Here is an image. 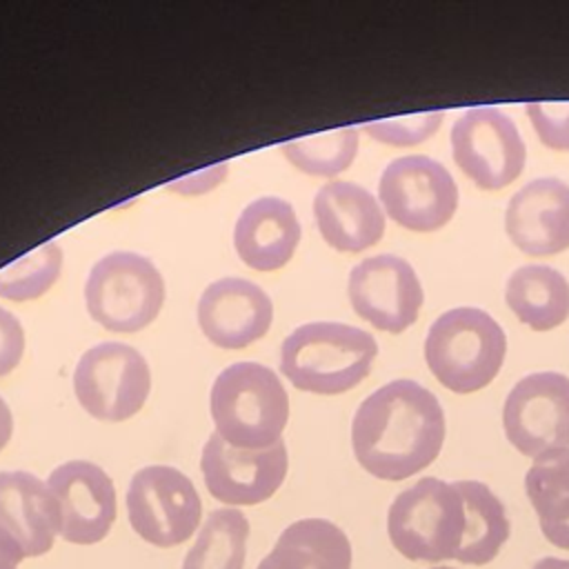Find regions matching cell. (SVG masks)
Returning <instances> with one entry per match:
<instances>
[{
  "mask_svg": "<svg viewBox=\"0 0 569 569\" xmlns=\"http://www.w3.org/2000/svg\"><path fill=\"white\" fill-rule=\"evenodd\" d=\"M445 442L438 398L416 380H391L367 396L351 422L358 465L380 480H405L427 469Z\"/></svg>",
  "mask_w": 569,
  "mask_h": 569,
  "instance_id": "6da1fadb",
  "label": "cell"
},
{
  "mask_svg": "<svg viewBox=\"0 0 569 569\" xmlns=\"http://www.w3.org/2000/svg\"><path fill=\"white\" fill-rule=\"evenodd\" d=\"M378 356L376 338L358 327L318 320L282 342L280 371L300 391L336 396L362 382Z\"/></svg>",
  "mask_w": 569,
  "mask_h": 569,
  "instance_id": "7a4b0ae2",
  "label": "cell"
},
{
  "mask_svg": "<svg viewBox=\"0 0 569 569\" xmlns=\"http://www.w3.org/2000/svg\"><path fill=\"white\" fill-rule=\"evenodd\" d=\"M216 433L238 449H267L282 440L289 396L278 373L258 362H236L211 387Z\"/></svg>",
  "mask_w": 569,
  "mask_h": 569,
  "instance_id": "3957f363",
  "label": "cell"
},
{
  "mask_svg": "<svg viewBox=\"0 0 569 569\" xmlns=\"http://www.w3.org/2000/svg\"><path fill=\"white\" fill-rule=\"evenodd\" d=\"M507 353L502 327L478 307L440 313L425 338V360L436 380L456 393L487 387Z\"/></svg>",
  "mask_w": 569,
  "mask_h": 569,
  "instance_id": "277c9868",
  "label": "cell"
},
{
  "mask_svg": "<svg viewBox=\"0 0 569 569\" xmlns=\"http://www.w3.org/2000/svg\"><path fill=\"white\" fill-rule=\"evenodd\" d=\"M467 527L465 498L456 482L422 478L400 491L387 513L393 549L407 560H456Z\"/></svg>",
  "mask_w": 569,
  "mask_h": 569,
  "instance_id": "5b68a950",
  "label": "cell"
},
{
  "mask_svg": "<svg viewBox=\"0 0 569 569\" xmlns=\"http://www.w3.org/2000/svg\"><path fill=\"white\" fill-rule=\"evenodd\" d=\"M89 316L109 331L133 333L151 325L164 302V280L158 267L133 251H111L87 278Z\"/></svg>",
  "mask_w": 569,
  "mask_h": 569,
  "instance_id": "8992f818",
  "label": "cell"
},
{
  "mask_svg": "<svg viewBox=\"0 0 569 569\" xmlns=\"http://www.w3.org/2000/svg\"><path fill=\"white\" fill-rule=\"evenodd\" d=\"M131 529L153 547L187 542L202 520V500L180 469L149 465L133 473L127 489Z\"/></svg>",
  "mask_w": 569,
  "mask_h": 569,
  "instance_id": "52a82bcc",
  "label": "cell"
},
{
  "mask_svg": "<svg viewBox=\"0 0 569 569\" xmlns=\"http://www.w3.org/2000/svg\"><path fill=\"white\" fill-rule=\"evenodd\" d=\"M73 391L89 416L122 422L147 402L151 371L138 349L124 342H100L80 356L73 371Z\"/></svg>",
  "mask_w": 569,
  "mask_h": 569,
  "instance_id": "ba28073f",
  "label": "cell"
},
{
  "mask_svg": "<svg viewBox=\"0 0 569 569\" xmlns=\"http://www.w3.org/2000/svg\"><path fill=\"white\" fill-rule=\"evenodd\" d=\"M378 196L393 222L418 233L445 227L458 209V187L451 173L420 153L391 160L380 176Z\"/></svg>",
  "mask_w": 569,
  "mask_h": 569,
  "instance_id": "9c48e42d",
  "label": "cell"
},
{
  "mask_svg": "<svg viewBox=\"0 0 569 569\" xmlns=\"http://www.w3.org/2000/svg\"><path fill=\"white\" fill-rule=\"evenodd\" d=\"M451 151L458 169L485 191L511 184L527 160L516 122L496 107L467 109L451 129Z\"/></svg>",
  "mask_w": 569,
  "mask_h": 569,
  "instance_id": "30bf717a",
  "label": "cell"
},
{
  "mask_svg": "<svg viewBox=\"0 0 569 569\" xmlns=\"http://www.w3.org/2000/svg\"><path fill=\"white\" fill-rule=\"evenodd\" d=\"M507 440L533 460L569 449V378L556 371L529 373L505 400Z\"/></svg>",
  "mask_w": 569,
  "mask_h": 569,
  "instance_id": "8fae6325",
  "label": "cell"
},
{
  "mask_svg": "<svg viewBox=\"0 0 569 569\" xmlns=\"http://www.w3.org/2000/svg\"><path fill=\"white\" fill-rule=\"evenodd\" d=\"M287 467L289 458L282 440L267 449H238L216 431L200 456L207 491L229 507H251L269 500L284 482Z\"/></svg>",
  "mask_w": 569,
  "mask_h": 569,
  "instance_id": "7c38bea8",
  "label": "cell"
},
{
  "mask_svg": "<svg viewBox=\"0 0 569 569\" xmlns=\"http://www.w3.org/2000/svg\"><path fill=\"white\" fill-rule=\"evenodd\" d=\"M347 293L353 311L387 333H402L411 327L425 300L413 267L391 253L358 262L349 273Z\"/></svg>",
  "mask_w": 569,
  "mask_h": 569,
  "instance_id": "4fadbf2b",
  "label": "cell"
},
{
  "mask_svg": "<svg viewBox=\"0 0 569 569\" xmlns=\"http://www.w3.org/2000/svg\"><path fill=\"white\" fill-rule=\"evenodd\" d=\"M58 511V533L71 545H96L111 531L118 513L113 480L89 460H69L49 473Z\"/></svg>",
  "mask_w": 569,
  "mask_h": 569,
  "instance_id": "5bb4252c",
  "label": "cell"
},
{
  "mask_svg": "<svg viewBox=\"0 0 569 569\" xmlns=\"http://www.w3.org/2000/svg\"><path fill=\"white\" fill-rule=\"evenodd\" d=\"M273 320L271 298L247 278H220L198 300L204 338L222 349H244L260 340Z\"/></svg>",
  "mask_w": 569,
  "mask_h": 569,
  "instance_id": "9a60e30c",
  "label": "cell"
},
{
  "mask_svg": "<svg viewBox=\"0 0 569 569\" xmlns=\"http://www.w3.org/2000/svg\"><path fill=\"white\" fill-rule=\"evenodd\" d=\"M505 231L527 256H553L569 249V184L558 178L527 182L507 204Z\"/></svg>",
  "mask_w": 569,
  "mask_h": 569,
  "instance_id": "2e32d148",
  "label": "cell"
},
{
  "mask_svg": "<svg viewBox=\"0 0 569 569\" xmlns=\"http://www.w3.org/2000/svg\"><path fill=\"white\" fill-rule=\"evenodd\" d=\"M313 218L322 240L336 251L358 253L385 233V211L376 196L347 180H331L318 189Z\"/></svg>",
  "mask_w": 569,
  "mask_h": 569,
  "instance_id": "e0dca14e",
  "label": "cell"
},
{
  "mask_svg": "<svg viewBox=\"0 0 569 569\" xmlns=\"http://www.w3.org/2000/svg\"><path fill=\"white\" fill-rule=\"evenodd\" d=\"M0 527L27 558L51 551L60 529V511L51 489L29 471H0Z\"/></svg>",
  "mask_w": 569,
  "mask_h": 569,
  "instance_id": "ac0fdd59",
  "label": "cell"
},
{
  "mask_svg": "<svg viewBox=\"0 0 569 569\" xmlns=\"http://www.w3.org/2000/svg\"><path fill=\"white\" fill-rule=\"evenodd\" d=\"M300 242V222L293 207L276 196L249 202L233 227V244L240 260L256 271L284 267Z\"/></svg>",
  "mask_w": 569,
  "mask_h": 569,
  "instance_id": "d6986e66",
  "label": "cell"
},
{
  "mask_svg": "<svg viewBox=\"0 0 569 569\" xmlns=\"http://www.w3.org/2000/svg\"><path fill=\"white\" fill-rule=\"evenodd\" d=\"M256 569H351L347 533L325 518L291 522Z\"/></svg>",
  "mask_w": 569,
  "mask_h": 569,
  "instance_id": "ffe728a7",
  "label": "cell"
},
{
  "mask_svg": "<svg viewBox=\"0 0 569 569\" xmlns=\"http://www.w3.org/2000/svg\"><path fill=\"white\" fill-rule=\"evenodd\" d=\"M505 300L533 331H549L569 318V282L549 264L518 267L507 280Z\"/></svg>",
  "mask_w": 569,
  "mask_h": 569,
  "instance_id": "44dd1931",
  "label": "cell"
},
{
  "mask_svg": "<svg viewBox=\"0 0 569 569\" xmlns=\"http://www.w3.org/2000/svg\"><path fill=\"white\" fill-rule=\"evenodd\" d=\"M525 491L542 536L569 551V449L533 460L525 476Z\"/></svg>",
  "mask_w": 569,
  "mask_h": 569,
  "instance_id": "7402d4cb",
  "label": "cell"
},
{
  "mask_svg": "<svg viewBox=\"0 0 569 569\" xmlns=\"http://www.w3.org/2000/svg\"><path fill=\"white\" fill-rule=\"evenodd\" d=\"M465 498L467 527L456 560L462 565H489L509 538L511 525L498 496L478 480H456Z\"/></svg>",
  "mask_w": 569,
  "mask_h": 569,
  "instance_id": "603a6c76",
  "label": "cell"
},
{
  "mask_svg": "<svg viewBox=\"0 0 569 569\" xmlns=\"http://www.w3.org/2000/svg\"><path fill=\"white\" fill-rule=\"evenodd\" d=\"M249 520L236 507L213 509L198 531L182 569H244Z\"/></svg>",
  "mask_w": 569,
  "mask_h": 569,
  "instance_id": "cb8c5ba5",
  "label": "cell"
},
{
  "mask_svg": "<svg viewBox=\"0 0 569 569\" xmlns=\"http://www.w3.org/2000/svg\"><path fill=\"white\" fill-rule=\"evenodd\" d=\"M284 158L300 171L320 178H333L351 167L358 153V129L340 127L282 144Z\"/></svg>",
  "mask_w": 569,
  "mask_h": 569,
  "instance_id": "d4e9b609",
  "label": "cell"
},
{
  "mask_svg": "<svg viewBox=\"0 0 569 569\" xmlns=\"http://www.w3.org/2000/svg\"><path fill=\"white\" fill-rule=\"evenodd\" d=\"M60 269L62 251L53 240H49L0 269V298L13 302L36 300L56 284Z\"/></svg>",
  "mask_w": 569,
  "mask_h": 569,
  "instance_id": "484cf974",
  "label": "cell"
},
{
  "mask_svg": "<svg viewBox=\"0 0 569 569\" xmlns=\"http://www.w3.org/2000/svg\"><path fill=\"white\" fill-rule=\"evenodd\" d=\"M442 122L440 111H429V113H411V116H396V118H385V120H371L365 122L362 129L367 136L382 144L391 147H411L420 144L427 138H431Z\"/></svg>",
  "mask_w": 569,
  "mask_h": 569,
  "instance_id": "4316f807",
  "label": "cell"
},
{
  "mask_svg": "<svg viewBox=\"0 0 569 569\" xmlns=\"http://www.w3.org/2000/svg\"><path fill=\"white\" fill-rule=\"evenodd\" d=\"M525 111L545 147L569 151V102H527Z\"/></svg>",
  "mask_w": 569,
  "mask_h": 569,
  "instance_id": "83f0119b",
  "label": "cell"
},
{
  "mask_svg": "<svg viewBox=\"0 0 569 569\" xmlns=\"http://www.w3.org/2000/svg\"><path fill=\"white\" fill-rule=\"evenodd\" d=\"M24 353V329L20 320L0 307V376H7Z\"/></svg>",
  "mask_w": 569,
  "mask_h": 569,
  "instance_id": "f1b7e54d",
  "label": "cell"
},
{
  "mask_svg": "<svg viewBox=\"0 0 569 569\" xmlns=\"http://www.w3.org/2000/svg\"><path fill=\"white\" fill-rule=\"evenodd\" d=\"M24 551L18 545V540L0 527V569H18V565L24 560Z\"/></svg>",
  "mask_w": 569,
  "mask_h": 569,
  "instance_id": "f546056e",
  "label": "cell"
},
{
  "mask_svg": "<svg viewBox=\"0 0 569 569\" xmlns=\"http://www.w3.org/2000/svg\"><path fill=\"white\" fill-rule=\"evenodd\" d=\"M11 433H13V416H11V409L4 402V398L0 396V451L9 445Z\"/></svg>",
  "mask_w": 569,
  "mask_h": 569,
  "instance_id": "4dcf8cb0",
  "label": "cell"
},
{
  "mask_svg": "<svg viewBox=\"0 0 569 569\" xmlns=\"http://www.w3.org/2000/svg\"><path fill=\"white\" fill-rule=\"evenodd\" d=\"M531 569H569V560L547 556V558H540Z\"/></svg>",
  "mask_w": 569,
  "mask_h": 569,
  "instance_id": "1f68e13d",
  "label": "cell"
},
{
  "mask_svg": "<svg viewBox=\"0 0 569 569\" xmlns=\"http://www.w3.org/2000/svg\"><path fill=\"white\" fill-rule=\"evenodd\" d=\"M433 569H453V567H433Z\"/></svg>",
  "mask_w": 569,
  "mask_h": 569,
  "instance_id": "d6a6232c",
  "label": "cell"
}]
</instances>
